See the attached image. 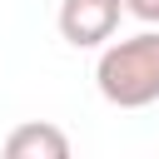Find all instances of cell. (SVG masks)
<instances>
[{
  "instance_id": "cell-1",
  "label": "cell",
  "mask_w": 159,
  "mask_h": 159,
  "mask_svg": "<svg viewBox=\"0 0 159 159\" xmlns=\"http://www.w3.org/2000/svg\"><path fill=\"white\" fill-rule=\"evenodd\" d=\"M94 89L114 109H149L159 99V25L129 40H109L94 60Z\"/></svg>"
},
{
  "instance_id": "cell-4",
  "label": "cell",
  "mask_w": 159,
  "mask_h": 159,
  "mask_svg": "<svg viewBox=\"0 0 159 159\" xmlns=\"http://www.w3.org/2000/svg\"><path fill=\"white\" fill-rule=\"evenodd\" d=\"M124 10H129L139 25H159V0H124Z\"/></svg>"
},
{
  "instance_id": "cell-3",
  "label": "cell",
  "mask_w": 159,
  "mask_h": 159,
  "mask_svg": "<svg viewBox=\"0 0 159 159\" xmlns=\"http://www.w3.org/2000/svg\"><path fill=\"white\" fill-rule=\"evenodd\" d=\"M5 159H70V134L50 119H25L5 134Z\"/></svg>"
},
{
  "instance_id": "cell-2",
  "label": "cell",
  "mask_w": 159,
  "mask_h": 159,
  "mask_svg": "<svg viewBox=\"0 0 159 159\" xmlns=\"http://www.w3.org/2000/svg\"><path fill=\"white\" fill-rule=\"evenodd\" d=\"M124 0H60L55 10V25H60V40L75 45V50H104L124 20Z\"/></svg>"
}]
</instances>
